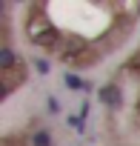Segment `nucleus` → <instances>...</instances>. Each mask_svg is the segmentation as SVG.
<instances>
[{
    "label": "nucleus",
    "mask_w": 140,
    "mask_h": 146,
    "mask_svg": "<svg viewBox=\"0 0 140 146\" xmlns=\"http://www.w3.org/2000/svg\"><path fill=\"white\" fill-rule=\"evenodd\" d=\"M66 86H72V89H89V86H86L77 75H69V72H66Z\"/></svg>",
    "instance_id": "obj_5"
},
{
    "label": "nucleus",
    "mask_w": 140,
    "mask_h": 146,
    "mask_svg": "<svg viewBox=\"0 0 140 146\" xmlns=\"http://www.w3.org/2000/svg\"><path fill=\"white\" fill-rule=\"evenodd\" d=\"M34 66H37V72H49V66H46V60H37Z\"/></svg>",
    "instance_id": "obj_6"
},
{
    "label": "nucleus",
    "mask_w": 140,
    "mask_h": 146,
    "mask_svg": "<svg viewBox=\"0 0 140 146\" xmlns=\"http://www.w3.org/2000/svg\"><path fill=\"white\" fill-rule=\"evenodd\" d=\"M32 143H34V146H52V137H49V132L40 129V132L32 135Z\"/></svg>",
    "instance_id": "obj_4"
},
{
    "label": "nucleus",
    "mask_w": 140,
    "mask_h": 146,
    "mask_svg": "<svg viewBox=\"0 0 140 146\" xmlns=\"http://www.w3.org/2000/svg\"><path fill=\"white\" fill-rule=\"evenodd\" d=\"M12 69H15V52L3 46L0 49V72H12Z\"/></svg>",
    "instance_id": "obj_3"
},
{
    "label": "nucleus",
    "mask_w": 140,
    "mask_h": 146,
    "mask_svg": "<svg viewBox=\"0 0 140 146\" xmlns=\"http://www.w3.org/2000/svg\"><path fill=\"white\" fill-rule=\"evenodd\" d=\"M100 100H103L106 106H120V103H123V95H120L117 86H103V89H100Z\"/></svg>",
    "instance_id": "obj_2"
},
{
    "label": "nucleus",
    "mask_w": 140,
    "mask_h": 146,
    "mask_svg": "<svg viewBox=\"0 0 140 146\" xmlns=\"http://www.w3.org/2000/svg\"><path fill=\"white\" fill-rule=\"evenodd\" d=\"M26 35H29V40L34 46H52V49H57V40H60L57 32H54V26L46 17H32L26 23Z\"/></svg>",
    "instance_id": "obj_1"
}]
</instances>
